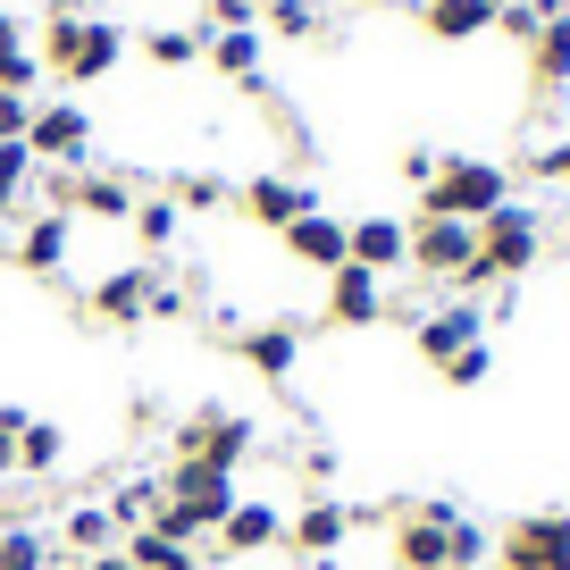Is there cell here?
Listing matches in <instances>:
<instances>
[{
	"label": "cell",
	"instance_id": "cell-44",
	"mask_svg": "<svg viewBox=\"0 0 570 570\" xmlns=\"http://www.w3.org/2000/svg\"><path fill=\"white\" fill-rule=\"evenodd\" d=\"M76 570H135L126 553H92V562H76Z\"/></svg>",
	"mask_w": 570,
	"mask_h": 570
},
{
	"label": "cell",
	"instance_id": "cell-36",
	"mask_svg": "<svg viewBox=\"0 0 570 570\" xmlns=\"http://www.w3.org/2000/svg\"><path fill=\"white\" fill-rule=\"evenodd\" d=\"M261 35L311 42V35H320V9H311V0H268V9H261Z\"/></svg>",
	"mask_w": 570,
	"mask_h": 570
},
{
	"label": "cell",
	"instance_id": "cell-32",
	"mask_svg": "<svg viewBox=\"0 0 570 570\" xmlns=\"http://www.w3.org/2000/svg\"><path fill=\"white\" fill-rule=\"evenodd\" d=\"M553 9H562V0H495V35L529 51V42L546 35V18H553Z\"/></svg>",
	"mask_w": 570,
	"mask_h": 570
},
{
	"label": "cell",
	"instance_id": "cell-14",
	"mask_svg": "<svg viewBox=\"0 0 570 570\" xmlns=\"http://www.w3.org/2000/svg\"><path fill=\"white\" fill-rule=\"evenodd\" d=\"M235 210H244L261 235H285L303 210H320V194H311L303 177H285V168H261V177H244V185H235Z\"/></svg>",
	"mask_w": 570,
	"mask_h": 570
},
{
	"label": "cell",
	"instance_id": "cell-19",
	"mask_svg": "<svg viewBox=\"0 0 570 570\" xmlns=\"http://www.w3.org/2000/svg\"><path fill=\"white\" fill-rule=\"evenodd\" d=\"M135 202H142V177H126V168H76L68 218H76V227H126Z\"/></svg>",
	"mask_w": 570,
	"mask_h": 570
},
{
	"label": "cell",
	"instance_id": "cell-17",
	"mask_svg": "<svg viewBox=\"0 0 570 570\" xmlns=\"http://www.w3.org/2000/svg\"><path fill=\"white\" fill-rule=\"evenodd\" d=\"M479 336H487L479 303H428L420 320H411V353H420L428 370H445V361H453V353H470Z\"/></svg>",
	"mask_w": 570,
	"mask_h": 570
},
{
	"label": "cell",
	"instance_id": "cell-6",
	"mask_svg": "<svg viewBox=\"0 0 570 570\" xmlns=\"http://www.w3.org/2000/svg\"><path fill=\"white\" fill-rule=\"evenodd\" d=\"M470 503H453V495H411V503H386V546H394V562L403 570H445V537H453V520H462Z\"/></svg>",
	"mask_w": 570,
	"mask_h": 570
},
{
	"label": "cell",
	"instance_id": "cell-10",
	"mask_svg": "<svg viewBox=\"0 0 570 570\" xmlns=\"http://www.w3.org/2000/svg\"><path fill=\"white\" fill-rule=\"evenodd\" d=\"M479 261V227H462V218H411V277L428 285H453L462 268Z\"/></svg>",
	"mask_w": 570,
	"mask_h": 570
},
{
	"label": "cell",
	"instance_id": "cell-27",
	"mask_svg": "<svg viewBox=\"0 0 570 570\" xmlns=\"http://www.w3.org/2000/svg\"><path fill=\"white\" fill-rule=\"evenodd\" d=\"M118 553H126L135 570H202V546H177V537H160V529L118 537Z\"/></svg>",
	"mask_w": 570,
	"mask_h": 570
},
{
	"label": "cell",
	"instance_id": "cell-34",
	"mask_svg": "<svg viewBox=\"0 0 570 570\" xmlns=\"http://www.w3.org/2000/svg\"><path fill=\"white\" fill-rule=\"evenodd\" d=\"M168 202H177V210H227L235 185L210 177V168H185V177H168Z\"/></svg>",
	"mask_w": 570,
	"mask_h": 570
},
{
	"label": "cell",
	"instance_id": "cell-31",
	"mask_svg": "<svg viewBox=\"0 0 570 570\" xmlns=\"http://www.w3.org/2000/svg\"><path fill=\"white\" fill-rule=\"evenodd\" d=\"M142 59H151V68H202V35L194 26H151V35H142Z\"/></svg>",
	"mask_w": 570,
	"mask_h": 570
},
{
	"label": "cell",
	"instance_id": "cell-40",
	"mask_svg": "<svg viewBox=\"0 0 570 570\" xmlns=\"http://www.w3.org/2000/svg\"><path fill=\"white\" fill-rule=\"evenodd\" d=\"M26 126H35V101H26V92H0V142H26Z\"/></svg>",
	"mask_w": 570,
	"mask_h": 570
},
{
	"label": "cell",
	"instance_id": "cell-47",
	"mask_svg": "<svg viewBox=\"0 0 570 570\" xmlns=\"http://www.w3.org/2000/svg\"><path fill=\"white\" fill-rule=\"evenodd\" d=\"M386 570H403V562H386Z\"/></svg>",
	"mask_w": 570,
	"mask_h": 570
},
{
	"label": "cell",
	"instance_id": "cell-3",
	"mask_svg": "<svg viewBox=\"0 0 570 570\" xmlns=\"http://www.w3.org/2000/svg\"><path fill=\"white\" fill-rule=\"evenodd\" d=\"M512 202V168L503 160H479V151H445L436 160V177H428L420 210L428 218H462V227H479L487 210H503Z\"/></svg>",
	"mask_w": 570,
	"mask_h": 570
},
{
	"label": "cell",
	"instance_id": "cell-24",
	"mask_svg": "<svg viewBox=\"0 0 570 570\" xmlns=\"http://www.w3.org/2000/svg\"><path fill=\"white\" fill-rule=\"evenodd\" d=\"M529 85H537V92H562V85H570V0L546 18V35L529 42Z\"/></svg>",
	"mask_w": 570,
	"mask_h": 570
},
{
	"label": "cell",
	"instance_id": "cell-45",
	"mask_svg": "<svg viewBox=\"0 0 570 570\" xmlns=\"http://www.w3.org/2000/svg\"><path fill=\"white\" fill-rule=\"evenodd\" d=\"M285 570H344V553H327V562H285Z\"/></svg>",
	"mask_w": 570,
	"mask_h": 570
},
{
	"label": "cell",
	"instance_id": "cell-48",
	"mask_svg": "<svg viewBox=\"0 0 570 570\" xmlns=\"http://www.w3.org/2000/svg\"><path fill=\"white\" fill-rule=\"evenodd\" d=\"M261 9H268V0H261Z\"/></svg>",
	"mask_w": 570,
	"mask_h": 570
},
{
	"label": "cell",
	"instance_id": "cell-15",
	"mask_svg": "<svg viewBox=\"0 0 570 570\" xmlns=\"http://www.w3.org/2000/svg\"><path fill=\"white\" fill-rule=\"evenodd\" d=\"M151 294H160V268H151V261H126V268H109V277H92L85 311L101 327H142V320H151Z\"/></svg>",
	"mask_w": 570,
	"mask_h": 570
},
{
	"label": "cell",
	"instance_id": "cell-25",
	"mask_svg": "<svg viewBox=\"0 0 570 570\" xmlns=\"http://www.w3.org/2000/svg\"><path fill=\"white\" fill-rule=\"evenodd\" d=\"M59 546H68V562H92V553H118V529H109L101 503H68L59 512Z\"/></svg>",
	"mask_w": 570,
	"mask_h": 570
},
{
	"label": "cell",
	"instance_id": "cell-43",
	"mask_svg": "<svg viewBox=\"0 0 570 570\" xmlns=\"http://www.w3.org/2000/svg\"><path fill=\"white\" fill-rule=\"evenodd\" d=\"M151 320H185V285L160 277V294H151Z\"/></svg>",
	"mask_w": 570,
	"mask_h": 570
},
{
	"label": "cell",
	"instance_id": "cell-18",
	"mask_svg": "<svg viewBox=\"0 0 570 570\" xmlns=\"http://www.w3.org/2000/svg\"><path fill=\"white\" fill-rule=\"evenodd\" d=\"M227 353L244 361L252 377L277 386V377L303 370V327H294V320H252V327H235V336H227Z\"/></svg>",
	"mask_w": 570,
	"mask_h": 570
},
{
	"label": "cell",
	"instance_id": "cell-4",
	"mask_svg": "<svg viewBox=\"0 0 570 570\" xmlns=\"http://www.w3.org/2000/svg\"><path fill=\"white\" fill-rule=\"evenodd\" d=\"M252 445H261V420L235 403H194L177 428H168V462H210V470H244Z\"/></svg>",
	"mask_w": 570,
	"mask_h": 570
},
{
	"label": "cell",
	"instance_id": "cell-16",
	"mask_svg": "<svg viewBox=\"0 0 570 570\" xmlns=\"http://www.w3.org/2000/svg\"><path fill=\"white\" fill-rule=\"evenodd\" d=\"M344 261L370 268V277H403L411 268V218H394V210L353 218V227H344Z\"/></svg>",
	"mask_w": 570,
	"mask_h": 570
},
{
	"label": "cell",
	"instance_id": "cell-46",
	"mask_svg": "<svg viewBox=\"0 0 570 570\" xmlns=\"http://www.w3.org/2000/svg\"><path fill=\"white\" fill-rule=\"evenodd\" d=\"M59 9H92V0H59Z\"/></svg>",
	"mask_w": 570,
	"mask_h": 570
},
{
	"label": "cell",
	"instance_id": "cell-9",
	"mask_svg": "<svg viewBox=\"0 0 570 570\" xmlns=\"http://www.w3.org/2000/svg\"><path fill=\"white\" fill-rule=\"evenodd\" d=\"M160 495L177 503V512L194 520L202 537H210L218 520L235 512V495H244V487H235V470H210V462H168V470H160Z\"/></svg>",
	"mask_w": 570,
	"mask_h": 570
},
{
	"label": "cell",
	"instance_id": "cell-28",
	"mask_svg": "<svg viewBox=\"0 0 570 570\" xmlns=\"http://www.w3.org/2000/svg\"><path fill=\"white\" fill-rule=\"evenodd\" d=\"M59 462H68V428H59V420H26V436H18V479H51Z\"/></svg>",
	"mask_w": 570,
	"mask_h": 570
},
{
	"label": "cell",
	"instance_id": "cell-22",
	"mask_svg": "<svg viewBox=\"0 0 570 570\" xmlns=\"http://www.w3.org/2000/svg\"><path fill=\"white\" fill-rule=\"evenodd\" d=\"M428 42H479L495 35V0H420Z\"/></svg>",
	"mask_w": 570,
	"mask_h": 570
},
{
	"label": "cell",
	"instance_id": "cell-42",
	"mask_svg": "<svg viewBox=\"0 0 570 570\" xmlns=\"http://www.w3.org/2000/svg\"><path fill=\"white\" fill-rule=\"evenodd\" d=\"M303 479L327 495V479H336V453H327V445H311V453H303Z\"/></svg>",
	"mask_w": 570,
	"mask_h": 570
},
{
	"label": "cell",
	"instance_id": "cell-7",
	"mask_svg": "<svg viewBox=\"0 0 570 570\" xmlns=\"http://www.w3.org/2000/svg\"><path fill=\"white\" fill-rule=\"evenodd\" d=\"M26 151H35V168H85V160H92V109L76 101V92H59V101H35Z\"/></svg>",
	"mask_w": 570,
	"mask_h": 570
},
{
	"label": "cell",
	"instance_id": "cell-37",
	"mask_svg": "<svg viewBox=\"0 0 570 570\" xmlns=\"http://www.w3.org/2000/svg\"><path fill=\"white\" fill-rule=\"evenodd\" d=\"M252 26H261V0H202L194 35H252Z\"/></svg>",
	"mask_w": 570,
	"mask_h": 570
},
{
	"label": "cell",
	"instance_id": "cell-5",
	"mask_svg": "<svg viewBox=\"0 0 570 570\" xmlns=\"http://www.w3.org/2000/svg\"><path fill=\"white\" fill-rule=\"evenodd\" d=\"M487 570H570V503H537V512H512L487 553Z\"/></svg>",
	"mask_w": 570,
	"mask_h": 570
},
{
	"label": "cell",
	"instance_id": "cell-41",
	"mask_svg": "<svg viewBox=\"0 0 570 570\" xmlns=\"http://www.w3.org/2000/svg\"><path fill=\"white\" fill-rule=\"evenodd\" d=\"M428 177H436V151L411 142V151H403V185H411V194H428Z\"/></svg>",
	"mask_w": 570,
	"mask_h": 570
},
{
	"label": "cell",
	"instance_id": "cell-21",
	"mask_svg": "<svg viewBox=\"0 0 570 570\" xmlns=\"http://www.w3.org/2000/svg\"><path fill=\"white\" fill-rule=\"evenodd\" d=\"M160 479H151V470H126V479L118 487H109V495H101V512H109V529H118V537H135V529H151V520H160Z\"/></svg>",
	"mask_w": 570,
	"mask_h": 570
},
{
	"label": "cell",
	"instance_id": "cell-1",
	"mask_svg": "<svg viewBox=\"0 0 570 570\" xmlns=\"http://www.w3.org/2000/svg\"><path fill=\"white\" fill-rule=\"evenodd\" d=\"M126 51H135V35H126L118 18H92V9H51V26H42V42H35L42 76H59L68 92H85V85H101V76H118Z\"/></svg>",
	"mask_w": 570,
	"mask_h": 570
},
{
	"label": "cell",
	"instance_id": "cell-20",
	"mask_svg": "<svg viewBox=\"0 0 570 570\" xmlns=\"http://www.w3.org/2000/svg\"><path fill=\"white\" fill-rule=\"evenodd\" d=\"M344 227H353V218H336V210H303L294 227L277 235V252H285L294 268H320V277H327V268H344Z\"/></svg>",
	"mask_w": 570,
	"mask_h": 570
},
{
	"label": "cell",
	"instance_id": "cell-2",
	"mask_svg": "<svg viewBox=\"0 0 570 570\" xmlns=\"http://www.w3.org/2000/svg\"><path fill=\"white\" fill-rule=\"evenodd\" d=\"M537 261H546V210L512 194L503 210H487V218H479V261L453 277V294H462V303H479L487 285H520Z\"/></svg>",
	"mask_w": 570,
	"mask_h": 570
},
{
	"label": "cell",
	"instance_id": "cell-30",
	"mask_svg": "<svg viewBox=\"0 0 570 570\" xmlns=\"http://www.w3.org/2000/svg\"><path fill=\"white\" fill-rule=\"evenodd\" d=\"M0 570H51V537L35 520H0Z\"/></svg>",
	"mask_w": 570,
	"mask_h": 570
},
{
	"label": "cell",
	"instance_id": "cell-12",
	"mask_svg": "<svg viewBox=\"0 0 570 570\" xmlns=\"http://www.w3.org/2000/svg\"><path fill=\"white\" fill-rule=\"evenodd\" d=\"M268 546H285V512L268 495H235V512L210 529V546H202V553H210V562H261Z\"/></svg>",
	"mask_w": 570,
	"mask_h": 570
},
{
	"label": "cell",
	"instance_id": "cell-11",
	"mask_svg": "<svg viewBox=\"0 0 570 570\" xmlns=\"http://www.w3.org/2000/svg\"><path fill=\"white\" fill-rule=\"evenodd\" d=\"M9 261H18V277L59 285V277H68V261H76V218L68 210H35L18 235H9Z\"/></svg>",
	"mask_w": 570,
	"mask_h": 570
},
{
	"label": "cell",
	"instance_id": "cell-13",
	"mask_svg": "<svg viewBox=\"0 0 570 570\" xmlns=\"http://www.w3.org/2000/svg\"><path fill=\"white\" fill-rule=\"evenodd\" d=\"M320 320L336 327V336H361V327H377V320H394V303H386V277H370V268H327V303H320Z\"/></svg>",
	"mask_w": 570,
	"mask_h": 570
},
{
	"label": "cell",
	"instance_id": "cell-38",
	"mask_svg": "<svg viewBox=\"0 0 570 570\" xmlns=\"http://www.w3.org/2000/svg\"><path fill=\"white\" fill-rule=\"evenodd\" d=\"M26 420H35L26 403H0V479H18V436H26Z\"/></svg>",
	"mask_w": 570,
	"mask_h": 570
},
{
	"label": "cell",
	"instance_id": "cell-8",
	"mask_svg": "<svg viewBox=\"0 0 570 570\" xmlns=\"http://www.w3.org/2000/svg\"><path fill=\"white\" fill-rule=\"evenodd\" d=\"M361 529V512L344 495H303L294 512H285V553L294 562H327V553H344Z\"/></svg>",
	"mask_w": 570,
	"mask_h": 570
},
{
	"label": "cell",
	"instance_id": "cell-29",
	"mask_svg": "<svg viewBox=\"0 0 570 570\" xmlns=\"http://www.w3.org/2000/svg\"><path fill=\"white\" fill-rule=\"evenodd\" d=\"M26 194H35V151H26V142H0V227L26 218Z\"/></svg>",
	"mask_w": 570,
	"mask_h": 570
},
{
	"label": "cell",
	"instance_id": "cell-26",
	"mask_svg": "<svg viewBox=\"0 0 570 570\" xmlns=\"http://www.w3.org/2000/svg\"><path fill=\"white\" fill-rule=\"evenodd\" d=\"M177 227H185V210H177L168 194H142V202H135V218H126V235L142 244V261H160V252L177 244Z\"/></svg>",
	"mask_w": 570,
	"mask_h": 570
},
{
	"label": "cell",
	"instance_id": "cell-39",
	"mask_svg": "<svg viewBox=\"0 0 570 570\" xmlns=\"http://www.w3.org/2000/svg\"><path fill=\"white\" fill-rule=\"evenodd\" d=\"M529 177L537 185H570V135L562 142H537V151H529Z\"/></svg>",
	"mask_w": 570,
	"mask_h": 570
},
{
	"label": "cell",
	"instance_id": "cell-33",
	"mask_svg": "<svg viewBox=\"0 0 570 570\" xmlns=\"http://www.w3.org/2000/svg\"><path fill=\"white\" fill-rule=\"evenodd\" d=\"M487 553H495V529H487L479 512H462L453 537H445V570H487Z\"/></svg>",
	"mask_w": 570,
	"mask_h": 570
},
{
	"label": "cell",
	"instance_id": "cell-35",
	"mask_svg": "<svg viewBox=\"0 0 570 570\" xmlns=\"http://www.w3.org/2000/svg\"><path fill=\"white\" fill-rule=\"evenodd\" d=\"M436 377H445L453 394H479L487 377H495V344L479 336V344H470V353H453V361H445V370H436Z\"/></svg>",
	"mask_w": 570,
	"mask_h": 570
},
{
	"label": "cell",
	"instance_id": "cell-23",
	"mask_svg": "<svg viewBox=\"0 0 570 570\" xmlns=\"http://www.w3.org/2000/svg\"><path fill=\"white\" fill-rule=\"evenodd\" d=\"M202 59H210V76H227V85H261V59H268V35L252 26V35H202Z\"/></svg>",
	"mask_w": 570,
	"mask_h": 570
}]
</instances>
